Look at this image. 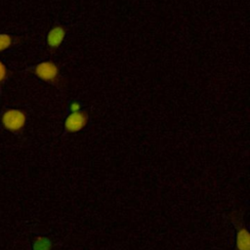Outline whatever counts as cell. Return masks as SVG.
Here are the masks:
<instances>
[{
    "label": "cell",
    "instance_id": "obj_1",
    "mask_svg": "<svg viewBox=\"0 0 250 250\" xmlns=\"http://www.w3.org/2000/svg\"><path fill=\"white\" fill-rule=\"evenodd\" d=\"M3 128L11 133L21 132L26 124V114L19 108H9L1 115Z\"/></svg>",
    "mask_w": 250,
    "mask_h": 250
},
{
    "label": "cell",
    "instance_id": "obj_2",
    "mask_svg": "<svg viewBox=\"0 0 250 250\" xmlns=\"http://www.w3.org/2000/svg\"><path fill=\"white\" fill-rule=\"evenodd\" d=\"M34 71L37 77L47 82L55 81L59 75L58 66L53 62H50V61L42 62L38 63L35 66Z\"/></svg>",
    "mask_w": 250,
    "mask_h": 250
},
{
    "label": "cell",
    "instance_id": "obj_3",
    "mask_svg": "<svg viewBox=\"0 0 250 250\" xmlns=\"http://www.w3.org/2000/svg\"><path fill=\"white\" fill-rule=\"evenodd\" d=\"M88 121V117L87 114L83 111H76V112H72L70 113L64 122V126L65 129L68 132H78L80 130H82Z\"/></svg>",
    "mask_w": 250,
    "mask_h": 250
},
{
    "label": "cell",
    "instance_id": "obj_4",
    "mask_svg": "<svg viewBox=\"0 0 250 250\" xmlns=\"http://www.w3.org/2000/svg\"><path fill=\"white\" fill-rule=\"evenodd\" d=\"M65 37V30L62 26L53 27L47 35V43L52 48L59 47Z\"/></svg>",
    "mask_w": 250,
    "mask_h": 250
},
{
    "label": "cell",
    "instance_id": "obj_5",
    "mask_svg": "<svg viewBox=\"0 0 250 250\" xmlns=\"http://www.w3.org/2000/svg\"><path fill=\"white\" fill-rule=\"evenodd\" d=\"M250 236L246 229L241 228L236 233V248L238 250H250Z\"/></svg>",
    "mask_w": 250,
    "mask_h": 250
},
{
    "label": "cell",
    "instance_id": "obj_6",
    "mask_svg": "<svg viewBox=\"0 0 250 250\" xmlns=\"http://www.w3.org/2000/svg\"><path fill=\"white\" fill-rule=\"evenodd\" d=\"M52 242L49 238L38 237L33 243V250H51Z\"/></svg>",
    "mask_w": 250,
    "mask_h": 250
},
{
    "label": "cell",
    "instance_id": "obj_7",
    "mask_svg": "<svg viewBox=\"0 0 250 250\" xmlns=\"http://www.w3.org/2000/svg\"><path fill=\"white\" fill-rule=\"evenodd\" d=\"M13 43V38L5 33H0V52H3L10 48Z\"/></svg>",
    "mask_w": 250,
    "mask_h": 250
},
{
    "label": "cell",
    "instance_id": "obj_8",
    "mask_svg": "<svg viewBox=\"0 0 250 250\" xmlns=\"http://www.w3.org/2000/svg\"><path fill=\"white\" fill-rule=\"evenodd\" d=\"M7 75H8L7 67H6V65L0 61V83H2V82L7 78Z\"/></svg>",
    "mask_w": 250,
    "mask_h": 250
},
{
    "label": "cell",
    "instance_id": "obj_9",
    "mask_svg": "<svg viewBox=\"0 0 250 250\" xmlns=\"http://www.w3.org/2000/svg\"><path fill=\"white\" fill-rule=\"evenodd\" d=\"M80 104L77 103V102H73L70 104L69 105V109L72 111V112H76V111H79L80 110Z\"/></svg>",
    "mask_w": 250,
    "mask_h": 250
}]
</instances>
